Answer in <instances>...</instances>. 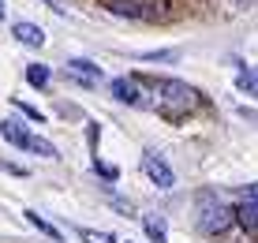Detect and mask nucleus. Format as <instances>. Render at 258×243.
<instances>
[{
  "mask_svg": "<svg viewBox=\"0 0 258 243\" xmlns=\"http://www.w3.org/2000/svg\"><path fill=\"white\" fill-rule=\"evenodd\" d=\"M135 86H139V105L161 112L165 120H183L202 101L199 90L180 83V79H135Z\"/></svg>",
  "mask_w": 258,
  "mask_h": 243,
  "instance_id": "obj_1",
  "label": "nucleus"
},
{
  "mask_svg": "<svg viewBox=\"0 0 258 243\" xmlns=\"http://www.w3.org/2000/svg\"><path fill=\"white\" fill-rule=\"evenodd\" d=\"M195 213H199V228L206 232V236H217V232H225L228 224L236 221L232 206L213 191H202L199 199H195Z\"/></svg>",
  "mask_w": 258,
  "mask_h": 243,
  "instance_id": "obj_2",
  "label": "nucleus"
},
{
  "mask_svg": "<svg viewBox=\"0 0 258 243\" xmlns=\"http://www.w3.org/2000/svg\"><path fill=\"white\" fill-rule=\"evenodd\" d=\"M236 221L243 224L247 236L258 239V184L239 187V195H236Z\"/></svg>",
  "mask_w": 258,
  "mask_h": 243,
  "instance_id": "obj_3",
  "label": "nucleus"
},
{
  "mask_svg": "<svg viewBox=\"0 0 258 243\" xmlns=\"http://www.w3.org/2000/svg\"><path fill=\"white\" fill-rule=\"evenodd\" d=\"M142 172H146L150 179H154L157 187H172V184H176L172 168H168L165 161H161V157L154 154V150H146V154H142Z\"/></svg>",
  "mask_w": 258,
  "mask_h": 243,
  "instance_id": "obj_4",
  "label": "nucleus"
},
{
  "mask_svg": "<svg viewBox=\"0 0 258 243\" xmlns=\"http://www.w3.org/2000/svg\"><path fill=\"white\" fill-rule=\"evenodd\" d=\"M0 139H8L12 146H19V150H30V142H34V135L23 128L19 120H4L0 124Z\"/></svg>",
  "mask_w": 258,
  "mask_h": 243,
  "instance_id": "obj_5",
  "label": "nucleus"
},
{
  "mask_svg": "<svg viewBox=\"0 0 258 243\" xmlns=\"http://www.w3.org/2000/svg\"><path fill=\"white\" fill-rule=\"evenodd\" d=\"M68 75L79 79V83H97V79H101V68H97L94 60H71V64H68Z\"/></svg>",
  "mask_w": 258,
  "mask_h": 243,
  "instance_id": "obj_6",
  "label": "nucleus"
},
{
  "mask_svg": "<svg viewBox=\"0 0 258 243\" xmlns=\"http://www.w3.org/2000/svg\"><path fill=\"white\" fill-rule=\"evenodd\" d=\"M12 34L23 45H30V49H41V45H45V34H41V26H34V23H15Z\"/></svg>",
  "mask_w": 258,
  "mask_h": 243,
  "instance_id": "obj_7",
  "label": "nucleus"
},
{
  "mask_svg": "<svg viewBox=\"0 0 258 243\" xmlns=\"http://www.w3.org/2000/svg\"><path fill=\"white\" fill-rule=\"evenodd\" d=\"M112 94H116L123 105H139V86H135V79H112Z\"/></svg>",
  "mask_w": 258,
  "mask_h": 243,
  "instance_id": "obj_8",
  "label": "nucleus"
},
{
  "mask_svg": "<svg viewBox=\"0 0 258 243\" xmlns=\"http://www.w3.org/2000/svg\"><path fill=\"white\" fill-rule=\"evenodd\" d=\"M23 217H26V221H30V224H34V228H38V232H45V236H49L52 243H60V239H64V236H60V228H56V224H49V221H45V217H41V213H38V210H26V213H23Z\"/></svg>",
  "mask_w": 258,
  "mask_h": 243,
  "instance_id": "obj_9",
  "label": "nucleus"
},
{
  "mask_svg": "<svg viewBox=\"0 0 258 243\" xmlns=\"http://www.w3.org/2000/svg\"><path fill=\"white\" fill-rule=\"evenodd\" d=\"M142 228H146V236L154 239V243H168V239H165V224H161V217H154V213H150V217H142Z\"/></svg>",
  "mask_w": 258,
  "mask_h": 243,
  "instance_id": "obj_10",
  "label": "nucleus"
},
{
  "mask_svg": "<svg viewBox=\"0 0 258 243\" xmlns=\"http://www.w3.org/2000/svg\"><path fill=\"white\" fill-rule=\"evenodd\" d=\"M26 83H30V86H45L49 83V68L45 64H30V68H26Z\"/></svg>",
  "mask_w": 258,
  "mask_h": 243,
  "instance_id": "obj_11",
  "label": "nucleus"
},
{
  "mask_svg": "<svg viewBox=\"0 0 258 243\" xmlns=\"http://www.w3.org/2000/svg\"><path fill=\"white\" fill-rule=\"evenodd\" d=\"M79 236H83V243H116L109 232H97V228H79Z\"/></svg>",
  "mask_w": 258,
  "mask_h": 243,
  "instance_id": "obj_12",
  "label": "nucleus"
},
{
  "mask_svg": "<svg viewBox=\"0 0 258 243\" xmlns=\"http://www.w3.org/2000/svg\"><path fill=\"white\" fill-rule=\"evenodd\" d=\"M30 154H41V157H60V154H56V146H52V142H45V139H38V135H34V142H30Z\"/></svg>",
  "mask_w": 258,
  "mask_h": 243,
  "instance_id": "obj_13",
  "label": "nucleus"
},
{
  "mask_svg": "<svg viewBox=\"0 0 258 243\" xmlns=\"http://www.w3.org/2000/svg\"><path fill=\"white\" fill-rule=\"evenodd\" d=\"M239 90H251V94H258V75L243 71V75H239Z\"/></svg>",
  "mask_w": 258,
  "mask_h": 243,
  "instance_id": "obj_14",
  "label": "nucleus"
},
{
  "mask_svg": "<svg viewBox=\"0 0 258 243\" xmlns=\"http://www.w3.org/2000/svg\"><path fill=\"white\" fill-rule=\"evenodd\" d=\"M15 109H19L23 116H30V120H38V124H41V120H45V116H41L38 109H34V105H23V101H19V97H15Z\"/></svg>",
  "mask_w": 258,
  "mask_h": 243,
  "instance_id": "obj_15",
  "label": "nucleus"
},
{
  "mask_svg": "<svg viewBox=\"0 0 258 243\" xmlns=\"http://www.w3.org/2000/svg\"><path fill=\"white\" fill-rule=\"evenodd\" d=\"M97 172H101L105 179H116V176H120V168H116V165L109 168V165H101V161H97Z\"/></svg>",
  "mask_w": 258,
  "mask_h": 243,
  "instance_id": "obj_16",
  "label": "nucleus"
},
{
  "mask_svg": "<svg viewBox=\"0 0 258 243\" xmlns=\"http://www.w3.org/2000/svg\"><path fill=\"white\" fill-rule=\"evenodd\" d=\"M0 19H4V4H0Z\"/></svg>",
  "mask_w": 258,
  "mask_h": 243,
  "instance_id": "obj_17",
  "label": "nucleus"
}]
</instances>
